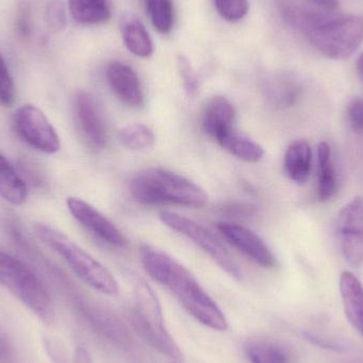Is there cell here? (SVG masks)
Returning a JSON list of instances; mask_svg holds the SVG:
<instances>
[{"mask_svg": "<svg viewBox=\"0 0 363 363\" xmlns=\"http://www.w3.org/2000/svg\"><path fill=\"white\" fill-rule=\"evenodd\" d=\"M140 259L149 277L167 288L196 321L211 330H228V320L217 303L178 260L151 245H143Z\"/></svg>", "mask_w": 363, "mask_h": 363, "instance_id": "1", "label": "cell"}, {"mask_svg": "<svg viewBox=\"0 0 363 363\" xmlns=\"http://www.w3.org/2000/svg\"><path fill=\"white\" fill-rule=\"evenodd\" d=\"M132 196L147 206L178 205L201 208L207 203L204 190L185 177L162 168L143 170L130 183Z\"/></svg>", "mask_w": 363, "mask_h": 363, "instance_id": "2", "label": "cell"}, {"mask_svg": "<svg viewBox=\"0 0 363 363\" xmlns=\"http://www.w3.org/2000/svg\"><path fill=\"white\" fill-rule=\"evenodd\" d=\"M36 236L47 247L59 254L84 283L94 289L108 294L116 296L119 286L110 271L81 249L69 237L46 224L38 223L34 226Z\"/></svg>", "mask_w": 363, "mask_h": 363, "instance_id": "3", "label": "cell"}, {"mask_svg": "<svg viewBox=\"0 0 363 363\" xmlns=\"http://www.w3.org/2000/svg\"><path fill=\"white\" fill-rule=\"evenodd\" d=\"M134 296L131 322L136 332L160 353L172 362H181L183 354L164 324L161 304L155 291L146 281H138Z\"/></svg>", "mask_w": 363, "mask_h": 363, "instance_id": "4", "label": "cell"}, {"mask_svg": "<svg viewBox=\"0 0 363 363\" xmlns=\"http://www.w3.org/2000/svg\"><path fill=\"white\" fill-rule=\"evenodd\" d=\"M311 44L325 57L345 60L352 57L363 42V18L355 15L323 16L306 32Z\"/></svg>", "mask_w": 363, "mask_h": 363, "instance_id": "5", "label": "cell"}, {"mask_svg": "<svg viewBox=\"0 0 363 363\" xmlns=\"http://www.w3.org/2000/svg\"><path fill=\"white\" fill-rule=\"evenodd\" d=\"M0 285L36 315L52 320L50 296L38 277L21 260L0 250Z\"/></svg>", "mask_w": 363, "mask_h": 363, "instance_id": "6", "label": "cell"}, {"mask_svg": "<svg viewBox=\"0 0 363 363\" xmlns=\"http://www.w3.org/2000/svg\"><path fill=\"white\" fill-rule=\"evenodd\" d=\"M160 219L166 226L187 237L194 245L200 247L228 275L236 279L242 277L240 269L228 250L216 238L215 235L204 226L196 223L194 220L170 211H162L160 213Z\"/></svg>", "mask_w": 363, "mask_h": 363, "instance_id": "7", "label": "cell"}, {"mask_svg": "<svg viewBox=\"0 0 363 363\" xmlns=\"http://www.w3.org/2000/svg\"><path fill=\"white\" fill-rule=\"evenodd\" d=\"M14 128L19 138L32 148L46 155L61 148L59 135L44 113L31 104L21 106L15 112Z\"/></svg>", "mask_w": 363, "mask_h": 363, "instance_id": "8", "label": "cell"}, {"mask_svg": "<svg viewBox=\"0 0 363 363\" xmlns=\"http://www.w3.org/2000/svg\"><path fill=\"white\" fill-rule=\"evenodd\" d=\"M341 252L353 267L363 264V198L347 203L338 215L336 223Z\"/></svg>", "mask_w": 363, "mask_h": 363, "instance_id": "9", "label": "cell"}, {"mask_svg": "<svg viewBox=\"0 0 363 363\" xmlns=\"http://www.w3.org/2000/svg\"><path fill=\"white\" fill-rule=\"evenodd\" d=\"M67 207L72 217L96 238L115 247H125L128 239L112 221L99 211L79 198L67 199Z\"/></svg>", "mask_w": 363, "mask_h": 363, "instance_id": "10", "label": "cell"}, {"mask_svg": "<svg viewBox=\"0 0 363 363\" xmlns=\"http://www.w3.org/2000/svg\"><path fill=\"white\" fill-rule=\"evenodd\" d=\"M77 123L87 146L101 150L106 145V127L97 100L87 91H79L74 99Z\"/></svg>", "mask_w": 363, "mask_h": 363, "instance_id": "11", "label": "cell"}, {"mask_svg": "<svg viewBox=\"0 0 363 363\" xmlns=\"http://www.w3.org/2000/svg\"><path fill=\"white\" fill-rule=\"evenodd\" d=\"M217 228L230 245L236 247L258 266L270 269L277 264V258L268 245L249 228L226 222L218 224Z\"/></svg>", "mask_w": 363, "mask_h": 363, "instance_id": "12", "label": "cell"}, {"mask_svg": "<svg viewBox=\"0 0 363 363\" xmlns=\"http://www.w3.org/2000/svg\"><path fill=\"white\" fill-rule=\"evenodd\" d=\"M106 79L114 95L125 106L140 108L145 96L138 74L131 66L121 62H112L106 68Z\"/></svg>", "mask_w": 363, "mask_h": 363, "instance_id": "13", "label": "cell"}, {"mask_svg": "<svg viewBox=\"0 0 363 363\" xmlns=\"http://www.w3.org/2000/svg\"><path fill=\"white\" fill-rule=\"evenodd\" d=\"M235 119V110L233 104L222 96L213 97L207 104L203 113L202 128L209 138L215 140L221 138L230 132Z\"/></svg>", "mask_w": 363, "mask_h": 363, "instance_id": "14", "label": "cell"}, {"mask_svg": "<svg viewBox=\"0 0 363 363\" xmlns=\"http://www.w3.org/2000/svg\"><path fill=\"white\" fill-rule=\"evenodd\" d=\"M340 292L347 319L363 336V287L362 283L353 273L345 271L340 277Z\"/></svg>", "mask_w": 363, "mask_h": 363, "instance_id": "15", "label": "cell"}, {"mask_svg": "<svg viewBox=\"0 0 363 363\" xmlns=\"http://www.w3.org/2000/svg\"><path fill=\"white\" fill-rule=\"evenodd\" d=\"M311 162L313 152L308 143L296 140L286 150L284 159L286 174L294 183H306L311 176Z\"/></svg>", "mask_w": 363, "mask_h": 363, "instance_id": "16", "label": "cell"}, {"mask_svg": "<svg viewBox=\"0 0 363 363\" xmlns=\"http://www.w3.org/2000/svg\"><path fill=\"white\" fill-rule=\"evenodd\" d=\"M338 192V178L328 143L318 146V196L322 202L334 198Z\"/></svg>", "mask_w": 363, "mask_h": 363, "instance_id": "17", "label": "cell"}, {"mask_svg": "<svg viewBox=\"0 0 363 363\" xmlns=\"http://www.w3.org/2000/svg\"><path fill=\"white\" fill-rule=\"evenodd\" d=\"M25 181L17 174L12 164L0 155V196L12 205H23L27 200Z\"/></svg>", "mask_w": 363, "mask_h": 363, "instance_id": "18", "label": "cell"}, {"mask_svg": "<svg viewBox=\"0 0 363 363\" xmlns=\"http://www.w3.org/2000/svg\"><path fill=\"white\" fill-rule=\"evenodd\" d=\"M217 143L224 150L247 163H257L264 155V149L260 145L234 129L224 134Z\"/></svg>", "mask_w": 363, "mask_h": 363, "instance_id": "19", "label": "cell"}, {"mask_svg": "<svg viewBox=\"0 0 363 363\" xmlns=\"http://www.w3.org/2000/svg\"><path fill=\"white\" fill-rule=\"evenodd\" d=\"M264 93L268 101L277 108H290L300 99V85L286 77L269 79L264 85Z\"/></svg>", "mask_w": 363, "mask_h": 363, "instance_id": "20", "label": "cell"}, {"mask_svg": "<svg viewBox=\"0 0 363 363\" xmlns=\"http://www.w3.org/2000/svg\"><path fill=\"white\" fill-rule=\"evenodd\" d=\"M123 38L128 50L133 55L140 57H148L152 55V40L138 19L130 17L123 21Z\"/></svg>", "mask_w": 363, "mask_h": 363, "instance_id": "21", "label": "cell"}, {"mask_svg": "<svg viewBox=\"0 0 363 363\" xmlns=\"http://www.w3.org/2000/svg\"><path fill=\"white\" fill-rule=\"evenodd\" d=\"M68 4L72 16L80 23H101L111 16L108 0H68Z\"/></svg>", "mask_w": 363, "mask_h": 363, "instance_id": "22", "label": "cell"}, {"mask_svg": "<svg viewBox=\"0 0 363 363\" xmlns=\"http://www.w3.org/2000/svg\"><path fill=\"white\" fill-rule=\"evenodd\" d=\"M245 354L251 363H288L286 352L268 340L250 341L245 345Z\"/></svg>", "mask_w": 363, "mask_h": 363, "instance_id": "23", "label": "cell"}, {"mask_svg": "<svg viewBox=\"0 0 363 363\" xmlns=\"http://www.w3.org/2000/svg\"><path fill=\"white\" fill-rule=\"evenodd\" d=\"M119 142L130 150L143 151L152 148L155 144V136L147 125L134 123L119 131Z\"/></svg>", "mask_w": 363, "mask_h": 363, "instance_id": "24", "label": "cell"}, {"mask_svg": "<svg viewBox=\"0 0 363 363\" xmlns=\"http://www.w3.org/2000/svg\"><path fill=\"white\" fill-rule=\"evenodd\" d=\"M147 11L157 31L168 33L174 23V8L172 0H146Z\"/></svg>", "mask_w": 363, "mask_h": 363, "instance_id": "25", "label": "cell"}, {"mask_svg": "<svg viewBox=\"0 0 363 363\" xmlns=\"http://www.w3.org/2000/svg\"><path fill=\"white\" fill-rule=\"evenodd\" d=\"M218 13L228 21H240L249 10L247 0H213Z\"/></svg>", "mask_w": 363, "mask_h": 363, "instance_id": "26", "label": "cell"}, {"mask_svg": "<svg viewBox=\"0 0 363 363\" xmlns=\"http://www.w3.org/2000/svg\"><path fill=\"white\" fill-rule=\"evenodd\" d=\"M14 82H13L6 61L0 53V104L4 106H11L14 104Z\"/></svg>", "mask_w": 363, "mask_h": 363, "instance_id": "27", "label": "cell"}, {"mask_svg": "<svg viewBox=\"0 0 363 363\" xmlns=\"http://www.w3.org/2000/svg\"><path fill=\"white\" fill-rule=\"evenodd\" d=\"M46 21L55 31H63L66 27V13L61 0H53L46 9Z\"/></svg>", "mask_w": 363, "mask_h": 363, "instance_id": "28", "label": "cell"}, {"mask_svg": "<svg viewBox=\"0 0 363 363\" xmlns=\"http://www.w3.org/2000/svg\"><path fill=\"white\" fill-rule=\"evenodd\" d=\"M178 67L186 94L189 97H194L199 89L198 77H196L194 68L191 67L189 61L185 57H179Z\"/></svg>", "mask_w": 363, "mask_h": 363, "instance_id": "29", "label": "cell"}, {"mask_svg": "<svg viewBox=\"0 0 363 363\" xmlns=\"http://www.w3.org/2000/svg\"><path fill=\"white\" fill-rule=\"evenodd\" d=\"M347 123L355 133L363 135V98H355L347 108Z\"/></svg>", "mask_w": 363, "mask_h": 363, "instance_id": "30", "label": "cell"}, {"mask_svg": "<svg viewBox=\"0 0 363 363\" xmlns=\"http://www.w3.org/2000/svg\"><path fill=\"white\" fill-rule=\"evenodd\" d=\"M18 16H17L16 27L17 32L21 38H26L31 33V25H30V11L29 6L26 2L21 4L18 10Z\"/></svg>", "mask_w": 363, "mask_h": 363, "instance_id": "31", "label": "cell"}, {"mask_svg": "<svg viewBox=\"0 0 363 363\" xmlns=\"http://www.w3.org/2000/svg\"><path fill=\"white\" fill-rule=\"evenodd\" d=\"M304 337L306 338V340L309 341V342L317 345V347H323V349L332 350V351L336 352H342L343 350H345V347H343L342 345H339V343L334 342V341L332 340H328V339L321 338V337L318 336L317 334H313V333H304Z\"/></svg>", "mask_w": 363, "mask_h": 363, "instance_id": "32", "label": "cell"}, {"mask_svg": "<svg viewBox=\"0 0 363 363\" xmlns=\"http://www.w3.org/2000/svg\"><path fill=\"white\" fill-rule=\"evenodd\" d=\"M13 349L6 333L0 328V363L13 362Z\"/></svg>", "mask_w": 363, "mask_h": 363, "instance_id": "33", "label": "cell"}, {"mask_svg": "<svg viewBox=\"0 0 363 363\" xmlns=\"http://www.w3.org/2000/svg\"><path fill=\"white\" fill-rule=\"evenodd\" d=\"M308 1L328 12L336 10L339 6L338 0H308Z\"/></svg>", "mask_w": 363, "mask_h": 363, "instance_id": "34", "label": "cell"}, {"mask_svg": "<svg viewBox=\"0 0 363 363\" xmlns=\"http://www.w3.org/2000/svg\"><path fill=\"white\" fill-rule=\"evenodd\" d=\"M357 72L360 78L363 80V52L357 60Z\"/></svg>", "mask_w": 363, "mask_h": 363, "instance_id": "35", "label": "cell"}, {"mask_svg": "<svg viewBox=\"0 0 363 363\" xmlns=\"http://www.w3.org/2000/svg\"><path fill=\"white\" fill-rule=\"evenodd\" d=\"M170 363H181V362H172Z\"/></svg>", "mask_w": 363, "mask_h": 363, "instance_id": "36", "label": "cell"}]
</instances>
